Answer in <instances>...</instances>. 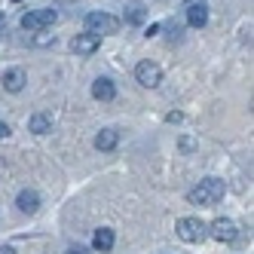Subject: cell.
I'll return each instance as SVG.
<instances>
[{
    "label": "cell",
    "mask_w": 254,
    "mask_h": 254,
    "mask_svg": "<svg viewBox=\"0 0 254 254\" xmlns=\"http://www.w3.org/2000/svg\"><path fill=\"white\" fill-rule=\"evenodd\" d=\"M224 193H227V187H224L221 178H205V181H199V187L190 190L187 199H190L193 205H214V202H221V199H224Z\"/></svg>",
    "instance_id": "cell-1"
},
{
    "label": "cell",
    "mask_w": 254,
    "mask_h": 254,
    "mask_svg": "<svg viewBox=\"0 0 254 254\" xmlns=\"http://www.w3.org/2000/svg\"><path fill=\"white\" fill-rule=\"evenodd\" d=\"M120 31V19L111 12H89L86 15V34H95V37H101V34H117Z\"/></svg>",
    "instance_id": "cell-2"
},
{
    "label": "cell",
    "mask_w": 254,
    "mask_h": 254,
    "mask_svg": "<svg viewBox=\"0 0 254 254\" xmlns=\"http://www.w3.org/2000/svg\"><path fill=\"white\" fill-rule=\"evenodd\" d=\"M56 19H59V12L56 9H34V12H28V15H22V28L25 31H46V28H52L56 25Z\"/></svg>",
    "instance_id": "cell-3"
},
{
    "label": "cell",
    "mask_w": 254,
    "mask_h": 254,
    "mask_svg": "<svg viewBox=\"0 0 254 254\" xmlns=\"http://www.w3.org/2000/svg\"><path fill=\"white\" fill-rule=\"evenodd\" d=\"M175 230H178V236H181L184 242H202L205 233H208V227L199 221V217H181Z\"/></svg>",
    "instance_id": "cell-4"
},
{
    "label": "cell",
    "mask_w": 254,
    "mask_h": 254,
    "mask_svg": "<svg viewBox=\"0 0 254 254\" xmlns=\"http://www.w3.org/2000/svg\"><path fill=\"white\" fill-rule=\"evenodd\" d=\"M135 80H138L141 86L153 89V86L162 83V70H159V64H153V62H138V67H135Z\"/></svg>",
    "instance_id": "cell-5"
},
{
    "label": "cell",
    "mask_w": 254,
    "mask_h": 254,
    "mask_svg": "<svg viewBox=\"0 0 254 254\" xmlns=\"http://www.w3.org/2000/svg\"><path fill=\"white\" fill-rule=\"evenodd\" d=\"M98 46H101V37H95V34H77V37L70 40V49H74L77 56H92Z\"/></svg>",
    "instance_id": "cell-6"
},
{
    "label": "cell",
    "mask_w": 254,
    "mask_h": 254,
    "mask_svg": "<svg viewBox=\"0 0 254 254\" xmlns=\"http://www.w3.org/2000/svg\"><path fill=\"white\" fill-rule=\"evenodd\" d=\"M211 236L217 242H233L236 239V224L230 221V217H217V221L211 224Z\"/></svg>",
    "instance_id": "cell-7"
},
{
    "label": "cell",
    "mask_w": 254,
    "mask_h": 254,
    "mask_svg": "<svg viewBox=\"0 0 254 254\" xmlns=\"http://www.w3.org/2000/svg\"><path fill=\"white\" fill-rule=\"evenodd\" d=\"M25 83H28V77H25L22 67H9L3 74V89H6V92H22Z\"/></svg>",
    "instance_id": "cell-8"
},
{
    "label": "cell",
    "mask_w": 254,
    "mask_h": 254,
    "mask_svg": "<svg viewBox=\"0 0 254 254\" xmlns=\"http://www.w3.org/2000/svg\"><path fill=\"white\" fill-rule=\"evenodd\" d=\"M92 98H98V101H114L117 98V86L107 80V77H98L92 83Z\"/></svg>",
    "instance_id": "cell-9"
},
{
    "label": "cell",
    "mask_w": 254,
    "mask_h": 254,
    "mask_svg": "<svg viewBox=\"0 0 254 254\" xmlns=\"http://www.w3.org/2000/svg\"><path fill=\"white\" fill-rule=\"evenodd\" d=\"M15 205H19V211H25V214H37V208H40V196L34 193V190H22L19 199H15Z\"/></svg>",
    "instance_id": "cell-10"
},
{
    "label": "cell",
    "mask_w": 254,
    "mask_h": 254,
    "mask_svg": "<svg viewBox=\"0 0 254 254\" xmlns=\"http://www.w3.org/2000/svg\"><path fill=\"white\" fill-rule=\"evenodd\" d=\"M187 22H190L193 28H202V25L208 22V6H205V3H190V6H187Z\"/></svg>",
    "instance_id": "cell-11"
},
{
    "label": "cell",
    "mask_w": 254,
    "mask_h": 254,
    "mask_svg": "<svg viewBox=\"0 0 254 254\" xmlns=\"http://www.w3.org/2000/svg\"><path fill=\"white\" fill-rule=\"evenodd\" d=\"M92 248L95 251H111L114 248V230H107V227H101V230H95V236H92Z\"/></svg>",
    "instance_id": "cell-12"
},
{
    "label": "cell",
    "mask_w": 254,
    "mask_h": 254,
    "mask_svg": "<svg viewBox=\"0 0 254 254\" xmlns=\"http://www.w3.org/2000/svg\"><path fill=\"white\" fill-rule=\"evenodd\" d=\"M117 141H120L117 129H101V132L95 135V147H98V150H114Z\"/></svg>",
    "instance_id": "cell-13"
},
{
    "label": "cell",
    "mask_w": 254,
    "mask_h": 254,
    "mask_svg": "<svg viewBox=\"0 0 254 254\" xmlns=\"http://www.w3.org/2000/svg\"><path fill=\"white\" fill-rule=\"evenodd\" d=\"M28 129H31L34 135H46V132L52 129V120H49L46 114H34V117L28 120Z\"/></svg>",
    "instance_id": "cell-14"
},
{
    "label": "cell",
    "mask_w": 254,
    "mask_h": 254,
    "mask_svg": "<svg viewBox=\"0 0 254 254\" xmlns=\"http://www.w3.org/2000/svg\"><path fill=\"white\" fill-rule=\"evenodd\" d=\"M126 22L129 25H141L144 22V3L141 0H132V3L126 6Z\"/></svg>",
    "instance_id": "cell-15"
},
{
    "label": "cell",
    "mask_w": 254,
    "mask_h": 254,
    "mask_svg": "<svg viewBox=\"0 0 254 254\" xmlns=\"http://www.w3.org/2000/svg\"><path fill=\"white\" fill-rule=\"evenodd\" d=\"M6 135H9V126H6V123H0V138H6Z\"/></svg>",
    "instance_id": "cell-16"
},
{
    "label": "cell",
    "mask_w": 254,
    "mask_h": 254,
    "mask_svg": "<svg viewBox=\"0 0 254 254\" xmlns=\"http://www.w3.org/2000/svg\"><path fill=\"white\" fill-rule=\"evenodd\" d=\"M67 254H89V251H86V248H70Z\"/></svg>",
    "instance_id": "cell-17"
},
{
    "label": "cell",
    "mask_w": 254,
    "mask_h": 254,
    "mask_svg": "<svg viewBox=\"0 0 254 254\" xmlns=\"http://www.w3.org/2000/svg\"><path fill=\"white\" fill-rule=\"evenodd\" d=\"M0 254H15V251H12V248L6 245V248H0Z\"/></svg>",
    "instance_id": "cell-18"
},
{
    "label": "cell",
    "mask_w": 254,
    "mask_h": 254,
    "mask_svg": "<svg viewBox=\"0 0 254 254\" xmlns=\"http://www.w3.org/2000/svg\"><path fill=\"white\" fill-rule=\"evenodd\" d=\"M0 22H3V12H0Z\"/></svg>",
    "instance_id": "cell-19"
}]
</instances>
